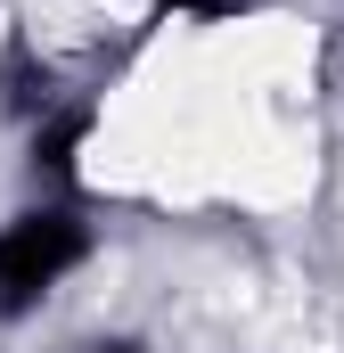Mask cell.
<instances>
[{
    "label": "cell",
    "instance_id": "obj_1",
    "mask_svg": "<svg viewBox=\"0 0 344 353\" xmlns=\"http://www.w3.org/2000/svg\"><path fill=\"white\" fill-rule=\"evenodd\" d=\"M83 263V222L74 214H17L0 230V312H25Z\"/></svg>",
    "mask_w": 344,
    "mask_h": 353
},
{
    "label": "cell",
    "instance_id": "obj_2",
    "mask_svg": "<svg viewBox=\"0 0 344 353\" xmlns=\"http://www.w3.org/2000/svg\"><path fill=\"white\" fill-rule=\"evenodd\" d=\"M74 148H83V115H58V123L33 140V165H41V173H74Z\"/></svg>",
    "mask_w": 344,
    "mask_h": 353
},
{
    "label": "cell",
    "instance_id": "obj_3",
    "mask_svg": "<svg viewBox=\"0 0 344 353\" xmlns=\"http://www.w3.org/2000/svg\"><path fill=\"white\" fill-rule=\"evenodd\" d=\"M172 8H197V17H230L238 0H172Z\"/></svg>",
    "mask_w": 344,
    "mask_h": 353
},
{
    "label": "cell",
    "instance_id": "obj_4",
    "mask_svg": "<svg viewBox=\"0 0 344 353\" xmlns=\"http://www.w3.org/2000/svg\"><path fill=\"white\" fill-rule=\"evenodd\" d=\"M98 353H140V345H98Z\"/></svg>",
    "mask_w": 344,
    "mask_h": 353
}]
</instances>
